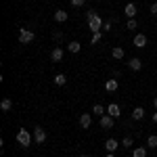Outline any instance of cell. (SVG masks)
Returning <instances> with one entry per match:
<instances>
[{"instance_id": "1", "label": "cell", "mask_w": 157, "mask_h": 157, "mask_svg": "<svg viewBox=\"0 0 157 157\" xmlns=\"http://www.w3.org/2000/svg\"><path fill=\"white\" fill-rule=\"evenodd\" d=\"M17 143L23 147V149H29V145H32V134H29V130L21 128V130L17 132Z\"/></svg>"}, {"instance_id": "2", "label": "cell", "mask_w": 157, "mask_h": 157, "mask_svg": "<svg viewBox=\"0 0 157 157\" xmlns=\"http://www.w3.org/2000/svg\"><path fill=\"white\" fill-rule=\"evenodd\" d=\"M34 32H32V29H25V27H21V29H19V42H21V44H29V42H34Z\"/></svg>"}, {"instance_id": "3", "label": "cell", "mask_w": 157, "mask_h": 157, "mask_svg": "<svg viewBox=\"0 0 157 157\" xmlns=\"http://www.w3.org/2000/svg\"><path fill=\"white\" fill-rule=\"evenodd\" d=\"M34 140H36L38 145L46 143V130H44L42 126H36V128H34Z\"/></svg>"}, {"instance_id": "4", "label": "cell", "mask_w": 157, "mask_h": 157, "mask_svg": "<svg viewBox=\"0 0 157 157\" xmlns=\"http://www.w3.org/2000/svg\"><path fill=\"white\" fill-rule=\"evenodd\" d=\"M103 23H105V21L97 15L94 19H90V21H88V27H90V29H92V34H94V32H101V29H103Z\"/></svg>"}, {"instance_id": "5", "label": "cell", "mask_w": 157, "mask_h": 157, "mask_svg": "<svg viewBox=\"0 0 157 157\" xmlns=\"http://www.w3.org/2000/svg\"><path fill=\"white\" fill-rule=\"evenodd\" d=\"M50 61L52 63H61L63 61V48L61 46H55V48L50 50Z\"/></svg>"}, {"instance_id": "6", "label": "cell", "mask_w": 157, "mask_h": 157, "mask_svg": "<svg viewBox=\"0 0 157 157\" xmlns=\"http://www.w3.org/2000/svg\"><path fill=\"white\" fill-rule=\"evenodd\" d=\"M113 120H115V117H111L109 113L101 115V128H103V130H109V128H113Z\"/></svg>"}, {"instance_id": "7", "label": "cell", "mask_w": 157, "mask_h": 157, "mask_svg": "<svg viewBox=\"0 0 157 157\" xmlns=\"http://www.w3.org/2000/svg\"><path fill=\"white\" fill-rule=\"evenodd\" d=\"M107 113L111 115V117H115V120H117V117L121 115V107L117 105V103H111V105L107 107Z\"/></svg>"}, {"instance_id": "8", "label": "cell", "mask_w": 157, "mask_h": 157, "mask_svg": "<svg viewBox=\"0 0 157 157\" xmlns=\"http://www.w3.org/2000/svg\"><path fill=\"white\" fill-rule=\"evenodd\" d=\"M105 149H107V153H115L120 149V143L115 138H109V140H105Z\"/></svg>"}, {"instance_id": "9", "label": "cell", "mask_w": 157, "mask_h": 157, "mask_svg": "<svg viewBox=\"0 0 157 157\" xmlns=\"http://www.w3.org/2000/svg\"><path fill=\"white\" fill-rule=\"evenodd\" d=\"M124 13H126L128 19H134V17H136V4H134V2H128V4L124 6Z\"/></svg>"}, {"instance_id": "10", "label": "cell", "mask_w": 157, "mask_h": 157, "mask_svg": "<svg viewBox=\"0 0 157 157\" xmlns=\"http://www.w3.org/2000/svg\"><path fill=\"white\" fill-rule=\"evenodd\" d=\"M80 126H82V128H90V126H92V115H90V113H82V115H80Z\"/></svg>"}, {"instance_id": "11", "label": "cell", "mask_w": 157, "mask_h": 157, "mask_svg": "<svg viewBox=\"0 0 157 157\" xmlns=\"http://www.w3.org/2000/svg\"><path fill=\"white\" fill-rule=\"evenodd\" d=\"M134 46H136V48H145L147 46V36L145 34H136V36H134Z\"/></svg>"}, {"instance_id": "12", "label": "cell", "mask_w": 157, "mask_h": 157, "mask_svg": "<svg viewBox=\"0 0 157 157\" xmlns=\"http://www.w3.org/2000/svg\"><path fill=\"white\" fill-rule=\"evenodd\" d=\"M128 67H130L132 71H140V67H143V61L138 59V57H132V59L128 61Z\"/></svg>"}, {"instance_id": "13", "label": "cell", "mask_w": 157, "mask_h": 157, "mask_svg": "<svg viewBox=\"0 0 157 157\" xmlns=\"http://www.w3.org/2000/svg\"><path fill=\"white\" fill-rule=\"evenodd\" d=\"M111 57H113L115 61H121L124 57H126V52H124L121 46H113V48H111Z\"/></svg>"}, {"instance_id": "14", "label": "cell", "mask_w": 157, "mask_h": 157, "mask_svg": "<svg viewBox=\"0 0 157 157\" xmlns=\"http://www.w3.org/2000/svg\"><path fill=\"white\" fill-rule=\"evenodd\" d=\"M52 17H55V21H57V23H65L69 15L63 11V9H59V11H55V15H52Z\"/></svg>"}, {"instance_id": "15", "label": "cell", "mask_w": 157, "mask_h": 157, "mask_svg": "<svg viewBox=\"0 0 157 157\" xmlns=\"http://www.w3.org/2000/svg\"><path fill=\"white\" fill-rule=\"evenodd\" d=\"M67 50H69V52H73V55H78V52L82 50V44H80L78 40H71V42L67 44Z\"/></svg>"}, {"instance_id": "16", "label": "cell", "mask_w": 157, "mask_h": 157, "mask_svg": "<svg viewBox=\"0 0 157 157\" xmlns=\"http://www.w3.org/2000/svg\"><path fill=\"white\" fill-rule=\"evenodd\" d=\"M117 88H120V82H117V80H107V82H105V90H107V92H115Z\"/></svg>"}, {"instance_id": "17", "label": "cell", "mask_w": 157, "mask_h": 157, "mask_svg": "<svg viewBox=\"0 0 157 157\" xmlns=\"http://www.w3.org/2000/svg\"><path fill=\"white\" fill-rule=\"evenodd\" d=\"M0 109H2V111H4V113H6V111H11L13 109V98H2V103H0Z\"/></svg>"}, {"instance_id": "18", "label": "cell", "mask_w": 157, "mask_h": 157, "mask_svg": "<svg viewBox=\"0 0 157 157\" xmlns=\"http://www.w3.org/2000/svg\"><path fill=\"white\" fill-rule=\"evenodd\" d=\"M143 117H145V109L143 107H134V111H132V120H143Z\"/></svg>"}, {"instance_id": "19", "label": "cell", "mask_w": 157, "mask_h": 157, "mask_svg": "<svg viewBox=\"0 0 157 157\" xmlns=\"http://www.w3.org/2000/svg\"><path fill=\"white\" fill-rule=\"evenodd\" d=\"M52 82H55V86H65V84H67V78H65L63 73H57Z\"/></svg>"}, {"instance_id": "20", "label": "cell", "mask_w": 157, "mask_h": 157, "mask_svg": "<svg viewBox=\"0 0 157 157\" xmlns=\"http://www.w3.org/2000/svg\"><path fill=\"white\" fill-rule=\"evenodd\" d=\"M132 157H147V147H136L132 151Z\"/></svg>"}, {"instance_id": "21", "label": "cell", "mask_w": 157, "mask_h": 157, "mask_svg": "<svg viewBox=\"0 0 157 157\" xmlns=\"http://www.w3.org/2000/svg\"><path fill=\"white\" fill-rule=\"evenodd\" d=\"M147 149H157V136L155 134H151V136L147 138Z\"/></svg>"}, {"instance_id": "22", "label": "cell", "mask_w": 157, "mask_h": 157, "mask_svg": "<svg viewBox=\"0 0 157 157\" xmlns=\"http://www.w3.org/2000/svg\"><path fill=\"white\" fill-rule=\"evenodd\" d=\"M105 111H107V109L103 107V105H101V103H97V105H94V107H92V113H97V115H105Z\"/></svg>"}, {"instance_id": "23", "label": "cell", "mask_w": 157, "mask_h": 157, "mask_svg": "<svg viewBox=\"0 0 157 157\" xmlns=\"http://www.w3.org/2000/svg\"><path fill=\"white\" fill-rule=\"evenodd\" d=\"M101 38H103V32H94L92 38H90V42H92V44H98V42H101Z\"/></svg>"}, {"instance_id": "24", "label": "cell", "mask_w": 157, "mask_h": 157, "mask_svg": "<svg viewBox=\"0 0 157 157\" xmlns=\"http://www.w3.org/2000/svg\"><path fill=\"white\" fill-rule=\"evenodd\" d=\"M126 27H128V29H136V27H138V23H136V19H128V23H126Z\"/></svg>"}, {"instance_id": "25", "label": "cell", "mask_w": 157, "mask_h": 157, "mask_svg": "<svg viewBox=\"0 0 157 157\" xmlns=\"http://www.w3.org/2000/svg\"><path fill=\"white\" fill-rule=\"evenodd\" d=\"M97 15H98V13H97V11H92V9H90V11H86V21H90V19H94Z\"/></svg>"}, {"instance_id": "26", "label": "cell", "mask_w": 157, "mask_h": 157, "mask_svg": "<svg viewBox=\"0 0 157 157\" xmlns=\"http://www.w3.org/2000/svg\"><path fill=\"white\" fill-rule=\"evenodd\" d=\"M121 147H128V149H130V147H132V138H130V136H126V138L121 140Z\"/></svg>"}, {"instance_id": "27", "label": "cell", "mask_w": 157, "mask_h": 157, "mask_svg": "<svg viewBox=\"0 0 157 157\" xmlns=\"http://www.w3.org/2000/svg\"><path fill=\"white\" fill-rule=\"evenodd\" d=\"M111 27H113V23H111V21H105V23H103V29H101V32H109Z\"/></svg>"}, {"instance_id": "28", "label": "cell", "mask_w": 157, "mask_h": 157, "mask_svg": "<svg viewBox=\"0 0 157 157\" xmlns=\"http://www.w3.org/2000/svg\"><path fill=\"white\" fill-rule=\"evenodd\" d=\"M149 13H151L153 17H157V2H153V4H151V9H149Z\"/></svg>"}, {"instance_id": "29", "label": "cell", "mask_w": 157, "mask_h": 157, "mask_svg": "<svg viewBox=\"0 0 157 157\" xmlns=\"http://www.w3.org/2000/svg\"><path fill=\"white\" fill-rule=\"evenodd\" d=\"M69 2H71V6H84L86 0H69Z\"/></svg>"}, {"instance_id": "30", "label": "cell", "mask_w": 157, "mask_h": 157, "mask_svg": "<svg viewBox=\"0 0 157 157\" xmlns=\"http://www.w3.org/2000/svg\"><path fill=\"white\" fill-rule=\"evenodd\" d=\"M153 121L157 124V109H155V113H153Z\"/></svg>"}, {"instance_id": "31", "label": "cell", "mask_w": 157, "mask_h": 157, "mask_svg": "<svg viewBox=\"0 0 157 157\" xmlns=\"http://www.w3.org/2000/svg\"><path fill=\"white\" fill-rule=\"evenodd\" d=\"M153 105H155V109H157V94H155V98H153Z\"/></svg>"}, {"instance_id": "32", "label": "cell", "mask_w": 157, "mask_h": 157, "mask_svg": "<svg viewBox=\"0 0 157 157\" xmlns=\"http://www.w3.org/2000/svg\"><path fill=\"white\" fill-rule=\"evenodd\" d=\"M105 157H115V155H113V153H107V155H105Z\"/></svg>"}, {"instance_id": "33", "label": "cell", "mask_w": 157, "mask_h": 157, "mask_svg": "<svg viewBox=\"0 0 157 157\" xmlns=\"http://www.w3.org/2000/svg\"><path fill=\"white\" fill-rule=\"evenodd\" d=\"M82 157H90V155H82Z\"/></svg>"}]
</instances>
